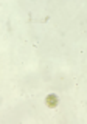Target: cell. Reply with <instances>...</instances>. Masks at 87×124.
<instances>
[{
    "instance_id": "6da1fadb",
    "label": "cell",
    "mask_w": 87,
    "mask_h": 124,
    "mask_svg": "<svg viewBox=\"0 0 87 124\" xmlns=\"http://www.w3.org/2000/svg\"><path fill=\"white\" fill-rule=\"evenodd\" d=\"M45 104H47V107H50V108H54L59 104V98L54 93H50L48 96L45 98Z\"/></svg>"
}]
</instances>
